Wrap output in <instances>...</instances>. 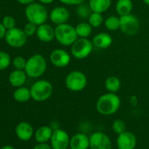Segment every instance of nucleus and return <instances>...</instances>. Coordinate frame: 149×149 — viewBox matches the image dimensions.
Instances as JSON below:
<instances>
[{
    "instance_id": "obj_1",
    "label": "nucleus",
    "mask_w": 149,
    "mask_h": 149,
    "mask_svg": "<svg viewBox=\"0 0 149 149\" xmlns=\"http://www.w3.org/2000/svg\"><path fill=\"white\" fill-rule=\"evenodd\" d=\"M120 105V99L116 93H107L98 98L96 103V109L100 114L110 116L119 111Z\"/></svg>"
},
{
    "instance_id": "obj_2",
    "label": "nucleus",
    "mask_w": 149,
    "mask_h": 149,
    "mask_svg": "<svg viewBox=\"0 0 149 149\" xmlns=\"http://www.w3.org/2000/svg\"><path fill=\"white\" fill-rule=\"evenodd\" d=\"M46 70L47 61L41 54H34L27 59L25 72L28 77L40 78L45 73Z\"/></svg>"
},
{
    "instance_id": "obj_3",
    "label": "nucleus",
    "mask_w": 149,
    "mask_h": 149,
    "mask_svg": "<svg viewBox=\"0 0 149 149\" xmlns=\"http://www.w3.org/2000/svg\"><path fill=\"white\" fill-rule=\"evenodd\" d=\"M25 14L28 22L38 26L45 24L48 18V12L46 7L38 3H32L28 4L25 10Z\"/></svg>"
},
{
    "instance_id": "obj_4",
    "label": "nucleus",
    "mask_w": 149,
    "mask_h": 149,
    "mask_svg": "<svg viewBox=\"0 0 149 149\" xmlns=\"http://www.w3.org/2000/svg\"><path fill=\"white\" fill-rule=\"evenodd\" d=\"M54 32L55 39L57 40V42L64 46L72 45L74 42L78 38L76 28L68 23L56 25V27L54 28Z\"/></svg>"
},
{
    "instance_id": "obj_5",
    "label": "nucleus",
    "mask_w": 149,
    "mask_h": 149,
    "mask_svg": "<svg viewBox=\"0 0 149 149\" xmlns=\"http://www.w3.org/2000/svg\"><path fill=\"white\" fill-rule=\"evenodd\" d=\"M32 99L37 102H43L48 100L53 93V86L47 80H38L30 88Z\"/></svg>"
},
{
    "instance_id": "obj_6",
    "label": "nucleus",
    "mask_w": 149,
    "mask_h": 149,
    "mask_svg": "<svg viewBox=\"0 0 149 149\" xmlns=\"http://www.w3.org/2000/svg\"><path fill=\"white\" fill-rule=\"evenodd\" d=\"M93 43L89 38H78L71 45V54L76 59H84L93 51Z\"/></svg>"
},
{
    "instance_id": "obj_7",
    "label": "nucleus",
    "mask_w": 149,
    "mask_h": 149,
    "mask_svg": "<svg viewBox=\"0 0 149 149\" xmlns=\"http://www.w3.org/2000/svg\"><path fill=\"white\" fill-rule=\"evenodd\" d=\"M87 77L80 71L70 72L65 79V86L71 92H81L87 86Z\"/></svg>"
},
{
    "instance_id": "obj_8",
    "label": "nucleus",
    "mask_w": 149,
    "mask_h": 149,
    "mask_svg": "<svg viewBox=\"0 0 149 149\" xmlns=\"http://www.w3.org/2000/svg\"><path fill=\"white\" fill-rule=\"evenodd\" d=\"M119 17L120 30L124 34L127 36H133L139 31L141 27V22L136 16L133 14H128Z\"/></svg>"
},
{
    "instance_id": "obj_9",
    "label": "nucleus",
    "mask_w": 149,
    "mask_h": 149,
    "mask_svg": "<svg viewBox=\"0 0 149 149\" xmlns=\"http://www.w3.org/2000/svg\"><path fill=\"white\" fill-rule=\"evenodd\" d=\"M5 42L13 48H19L25 45L27 41V36L25 31L19 28H13L8 30L5 34Z\"/></svg>"
},
{
    "instance_id": "obj_10",
    "label": "nucleus",
    "mask_w": 149,
    "mask_h": 149,
    "mask_svg": "<svg viewBox=\"0 0 149 149\" xmlns=\"http://www.w3.org/2000/svg\"><path fill=\"white\" fill-rule=\"evenodd\" d=\"M69 142L70 137L66 131L61 128L54 129L50 140V146L52 149H68Z\"/></svg>"
},
{
    "instance_id": "obj_11",
    "label": "nucleus",
    "mask_w": 149,
    "mask_h": 149,
    "mask_svg": "<svg viewBox=\"0 0 149 149\" xmlns=\"http://www.w3.org/2000/svg\"><path fill=\"white\" fill-rule=\"evenodd\" d=\"M112 144L110 137L103 132H95L90 135V149H112Z\"/></svg>"
},
{
    "instance_id": "obj_12",
    "label": "nucleus",
    "mask_w": 149,
    "mask_h": 149,
    "mask_svg": "<svg viewBox=\"0 0 149 149\" xmlns=\"http://www.w3.org/2000/svg\"><path fill=\"white\" fill-rule=\"evenodd\" d=\"M50 62L53 65L63 68L69 65L71 60L70 54L63 49H55L50 53Z\"/></svg>"
},
{
    "instance_id": "obj_13",
    "label": "nucleus",
    "mask_w": 149,
    "mask_h": 149,
    "mask_svg": "<svg viewBox=\"0 0 149 149\" xmlns=\"http://www.w3.org/2000/svg\"><path fill=\"white\" fill-rule=\"evenodd\" d=\"M117 148L118 149H135L137 146L136 136L129 131L118 134L117 138Z\"/></svg>"
},
{
    "instance_id": "obj_14",
    "label": "nucleus",
    "mask_w": 149,
    "mask_h": 149,
    "mask_svg": "<svg viewBox=\"0 0 149 149\" xmlns=\"http://www.w3.org/2000/svg\"><path fill=\"white\" fill-rule=\"evenodd\" d=\"M15 134L20 141H27L31 140L32 136H34V130L29 122L21 121L15 127Z\"/></svg>"
},
{
    "instance_id": "obj_15",
    "label": "nucleus",
    "mask_w": 149,
    "mask_h": 149,
    "mask_svg": "<svg viewBox=\"0 0 149 149\" xmlns=\"http://www.w3.org/2000/svg\"><path fill=\"white\" fill-rule=\"evenodd\" d=\"M50 20L56 25L62 24L68 22L70 17V13L66 7L58 6L54 8L49 14Z\"/></svg>"
},
{
    "instance_id": "obj_16",
    "label": "nucleus",
    "mask_w": 149,
    "mask_h": 149,
    "mask_svg": "<svg viewBox=\"0 0 149 149\" xmlns=\"http://www.w3.org/2000/svg\"><path fill=\"white\" fill-rule=\"evenodd\" d=\"M37 38L44 43H49L54 38H55V32L54 29L47 24H43L38 26L36 31Z\"/></svg>"
},
{
    "instance_id": "obj_17",
    "label": "nucleus",
    "mask_w": 149,
    "mask_h": 149,
    "mask_svg": "<svg viewBox=\"0 0 149 149\" xmlns=\"http://www.w3.org/2000/svg\"><path fill=\"white\" fill-rule=\"evenodd\" d=\"M90 136L83 133H77L70 138L69 149H89Z\"/></svg>"
},
{
    "instance_id": "obj_18",
    "label": "nucleus",
    "mask_w": 149,
    "mask_h": 149,
    "mask_svg": "<svg viewBox=\"0 0 149 149\" xmlns=\"http://www.w3.org/2000/svg\"><path fill=\"white\" fill-rule=\"evenodd\" d=\"M92 43L93 45L97 49H107L112 44V38L109 33L101 32L94 36Z\"/></svg>"
},
{
    "instance_id": "obj_19",
    "label": "nucleus",
    "mask_w": 149,
    "mask_h": 149,
    "mask_svg": "<svg viewBox=\"0 0 149 149\" xmlns=\"http://www.w3.org/2000/svg\"><path fill=\"white\" fill-rule=\"evenodd\" d=\"M54 129L48 126L40 127L34 132V138L38 143H47L50 141Z\"/></svg>"
},
{
    "instance_id": "obj_20",
    "label": "nucleus",
    "mask_w": 149,
    "mask_h": 149,
    "mask_svg": "<svg viewBox=\"0 0 149 149\" xmlns=\"http://www.w3.org/2000/svg\"><path fill=\"white\" fill-rule=\"evenodd\" d=\"M26 73L24 70H14L9 75V82L14 87H20L25 83Z\"/></svg>"
},
{
    "instance_id": "obj_21",
    "label": "nucleus",
    "mask_w": 149,
    "mask_h": 149,
    "mask_svg": "<svg viewBox=\"0 0 149 149\" xmlns=\"http://www.w3.org/2000/svg\"><path fill=\"white\" fill-rule=\"evenodd\" d=\"M89 5L92 12L103 13L109 10L112 5V0H90Z\"/></svg>"
},
{
    "instance_id": "obj_22",
    "label": "nucleus",
    "mask_w": 149,
    "mask_h": 149,
    "mask_svg": "<svg viewBox=\"0 0 149 149\" xmlns=\"http://www.w3.org/2000/svg\"><path fill=\"white\" fill-rule=\"evenodd\" d=\"M115 8L119 17H122L131 14L133 8V3L132 0H118Z\"/></svg>"
},
{
    "instance_id": "obj_23",
    "label": "nucleus",
    "mask_w": 149,
    "mask_h": 149,
    "mask_svg": "<svg viewBox=\"0 0 149 149\" xmlns=\"http://www.w3.org/2000/svg\"><path fill=\"white\" fill-rule=\"evenodd\" d=\"M13 99L19 103L27 102L30 99H32L30 89L24 86L18 87L13 93Z\"/></svg>"
},
{
    "instance_id": "obj_24",
    "label": "nucleus",
    "mask_w": 149,
    "mask_h": 149,
    "mask_svg": "<svg viewBox=\"0 0 149 149\" xmlns=\"http://www.w3.org/2000/svg\"><path fill=\"white\" fill-rule=\"evenodd\" d=\"M105 86L108 91V93H116L117 92L119 91L121 87V81L116 76H110L105 79Z\"/></svg>"
},
{
    "instance_id": "obj_25",
    "label": "nucleus",
    "mask_w": 149,
    "mask_h": 149,
    "mask_svg": "<svg viewBox=\"0 0 149 149\" xmlns=\"http://www.w3.org/2000/svg\"><path fill=\"white\" fill-rule=\"evenodd\" d=\"M75 28L78 38H88L91 35L93 27L89 24V22H81Z\"/></svg>"
},
{
    "instance_id": "obj_26",
    "label": "nucleus",
    "mask_w": 149,
    "mask_h": 149,
    "mask_svg": "<svg viewBox=\"0 0 149 149\" xmlns=\"http://www.w3.org/2000/svg\"><path fill=\"white\" fill-rule=\"evenodd\" d=\"M105 24L109 31H117L120 29V17L116 16H110L105 21Z\"/></svg>"
},
{
    "instance_id": "obj_27",
    "label": "nucleus",
    "mask_w": 149,
    "mask_h": 149,
    "mask_svg": "<svg viewBox=\"0 0 149 149\" xmlns=\"http://www.w3.org/2000/svg\"><path fill=\"white\" fill-rule=\"evenodd\" d=\"M76 14L79 17L83 18V19H85V18H89V17L90 16V14L92 13V10L88 4L83 3H80L77 5V8H76Z\"/></svg>"
},
{
    "instance_id": "obj_28",
    "label": "nucleus",
    "mask_w": 149,
    "mask_h": 149,
    "mask_svg": "<svg viewBox=\"0 0 149 149\" xmlns=\"http://www.w3.org/2000/svg\"><path fill=\"white\" fill-rule=\"evenodd\" d=\"M88 22L93 28L99 27L104 22V17L102 16V13L92 12L90 14V16L89 17V18H88Z\"/></svg>"
},
{
    "instance_id": "obj_29",
    "label": "nucleus",
    "mask_w": 149,
    "mask_h": 149,
    "mask_svg": "<svg viewBox=\"0 0 149 149\" xmlns=\"http://www.w3.org/2000/svg\"><path fill=\"white\" fill-rule=\"evenodd\" d=\"M11 65V57L5 52L0 51V71L6 69Z\"/></svg>"
},
{
    "instance_id": "obj_30",
    "label": "nucleus",
    "mask_w": 149,
    "mask_h": 149,
    "mask_svg": "<svg viewBox=\"0 0 149 149\" xmlns=\"http://www.w3.org/2000/svg\"><path fill=\"white\" fill-rule=\"evenodd\" d=\"M112 130L117 134H120L122 133H124L126 130V123L122 120H114V122L112 123Z\"/></svg>"
},
{
    "instance_id": "obj_31",
    "label": "nucleus",
    "mask_w": 149,
    "mask_h": 149,
    "mask_svg": "<svg viewBox=\"0 0 149 149\" xmlns=\"http://www.w3.org/2000/svg\"><path fill=\"white\" fill-rule=\"evenodd\" d=\"M26 61L27 60L25 58L18 56V57L13 58L12 65H13V66L15 67L16 70H24L25 71V65H26Z\"/></svg>"
},
{
    "instance_id": "obj_32",
    "label": "nucleus",
    "mask_w": 149,
    "mask_h": 149,
    "mask_svg": "<svg viewBox=\"0 0 149 149\" xmlns=\"http://www.w3.org/2000/svg\"><path fill=\"white\" fill-rule=\"evenodd\" d=\"M2 24L5 27V29L8 31V30H11V29L15 28L16 22H15L14 17H12L11 16H5V17H3Z\"/></svg>"
},
{
    "instance_id": "obj_33",
    "label": "nucleus",
    "mask_w": 149,
    "mask_h": 149,
    "mask_svg": "<svg viewBox=\"0 0 149 149\" xmlns=\"http://www.w3.org/2000/svg\"><path fill=\"white\" fill-rule=\"evenodd\" d=\"M37 28H38V25H36V24H32V23L28 22V23L25 25L23 31H25V35H26L27 37H32V35L36 34Z\"/></svg>"
},
{
    "instance_id": "obj_34",
    "label": "nucleus",
    "mask_w": 149,
    "mask_h": 149,
    "mask_svg": "<svg viewBox=\"0 0 149 149\" xmlns=\"http://www.w3.org/2000/svg\"><path fill=\"white\" fill-rule=\"evenodd\" d=\"M85 0H60L61 3L66 5H78L80 3H84Z\"/></svg>"
},
{
    "instance_id": "obj_35",
    "label": "nucleus",
    "mask_w": 149,
    "mask_h": 149,
    "mask_svg": "<svg viewBox=\"0 0 149 149\" xmlns=\"http://www.w3.org/2000/svg\"><path fill=\"white\" fill-rule=\"evenodd\" d=\"M32 149H52V148L47 143H38Z\"/></svg>"
},
{
    "instance_id": "obj_36",
    "label": "nucleus",
    "mask_w": 149,
    "mask_h": 149,
    "mask_svg": "<svg viewBox=\"0 0 149 149\" xmlns=\"http://www.w3.org/2000/svg\"><path fill=\"white\" fill-rule=\"evenodd\" d=\"M6 31H7V30L5 29V27L3 25L2 23H0V39L5 37Z\"/></svg>"
},
{
    "instance_id": "obj_37",
    "label": "nucleus",
    "mask_w": 149,
    "mask_h": 149,
    "mask_svg": "<svg viewBox=\"0 0 149 149\" xmlns=\"http://www.w3.org/2000/svg\"><path fill=\"white\" fill-rule=\"evenodd\" d=\"M19 3H21V4H30V3H34V1L35 0H17Z\"/></svg>"
},
{
    "instance_id": "obj_38",
    "label": "nucleus",
    "mask_w": 149,
    "mask_h": 149,
    "mask_svg": "<svg viewBox=\"0 0 149 149\" xmlns=\"http://www.w3.org/2000/svg\"><path fill=\"white\" fill-rule=\"evenodd\" d=\"M41 3H44V4H49V3H52L54 0H39Z\"/></svg>"
},
{
    "instance_id": "obj_39",
    "label": "nucleus",
    "mask_w": 149,
    "mask_h": 149,
    "mask_svg": "<svg viewBox=\"0 0 149 149\" xmlns=\"http://www.w3.org/2000/svg\"><path fill=\"white\" fill-rule=\"evenodd\" d=\"M131 102H132V104H133V106H135V105L137 104V98H136L135 96H132V98H131Z\"/></svg>"
},
{
    "instance_id": "obj_40",
    "label": "nucleus",
    "mask_w": 149,
    "mask_h": 149,
    "mask_svg": "<svg viewBox=\"0 0 149 149\" xmlns=\"http://www.w3.org/2000/svg\"><path fill=\"white\" fill-rule=\"evenodd\" d=\"M0 149H15L13 147H11V146H10V145H6V146H4V147H2Z\"/></svg>"
},
{
    "instance_id": "obj_41",
    "label": "nucleus",
    "mask_w": 149,
    "mask_h": 149,
    "mask_svg": "<svg viewBox=\"0 0 149 149\" xmlns=\"http://www.w3.org/2000/svg\"><path fill=\"white\" fill-rule=\"evenodd\" d=\"M143 2H144L147 5H149V0H143Z\"/></svg>"
},
{
    "instance_id": "obj_42",
    "label": "nucleus",
    "mask_w": 149,
    "mask_h": 149,
    "mask_svg": "<svg viewBox=\"0 0 149 149\" xmlns=\"http://www.w3.org/2000/svg\"><path fill=\"white\" fill-rule=\"evenodd\" d=\"M68 149H69V148H68Z\"/></svg>"
}]
</instances>
